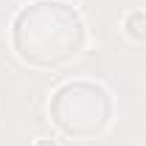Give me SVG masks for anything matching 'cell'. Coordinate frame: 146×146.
I'll list each match as a JSON object with an SVG mask.
<instances>
[{"mask_svg":"<svg viewBox=\"0 0 146 146\" xmlns=\"http://www.w3.org/2000/svg\"><path fill=\"white\" fill-rule=\"evenodd\" d=\"M11 48L31 68H56L84 48L87 28L82 14L65 0H34L11 20Z\"/></svg>","mask_w":146,"mask_h":146,"instance_id":"1","label":"cell"},{"mask_svg":"<svg viewBox=\"0 0 146 146\" xmlns=\"http://www.w3.org/2000/svg\"><path fill=\"white\" fill-rule=\"evenodd\" d=\"M112 96L104 84L93 79H68L54 90L48 101V115L59 132L68 138H96L110 127Z\"/></svg>","mask_w":146,"mask_h":146,"instance_id":"2","label":"cell"},{"mask_svg":"<svg viewBox=\"0 0 146 146\" xmlns=\"http://www.w3.org/2000/svg\"><path fill=\"white\" fill-rule=\"evenodd\" d=\"M124 31L135 42H146V11H129L124 20Z\"/></svg>","mask_w":146,"mask_h":146,"instance_id":"3","label":"cell"},{"mask_svg":"<svg viewBox=\"0 0 146 146\" xmlns=\"http://www.w3.org/2000/svg\"><path fill=\"white\" fill-rule=\"evenodd\" d=\"M34 146H59V141H54V138H39Z\"/></svg>","mask_w":146,"mask_h":146,"instance_id":"4","label":"cell"}]
</instances>
